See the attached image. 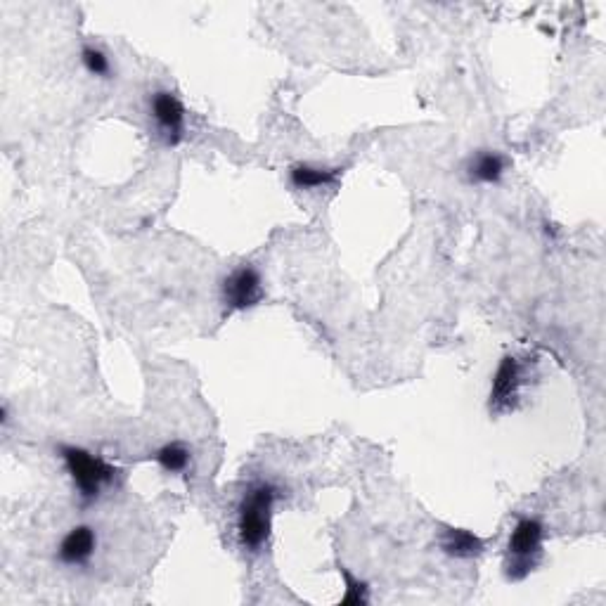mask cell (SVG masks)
Returning <instances> with one entry per match:
<instances>
[{"label":"cell","instance_id":"obj_1","mask_svg":"<svg viewBox=\"0 0 606 606\" xmlns=\"http://www.w3.org/2000/svg\"><path fill=\"white\" fill-rule=\"evenodd\" d=\"M277 500V488L273 483L261 481L254 483L244 495L240 505V517H237V535L240 545L249 552H259L270 538V526H273V507Z\"/></svg>","mask_w":606,"mask_h":606},{"label":"cell","instance_id":"obj_2","mask_svg":"<svg viewBox=\"0 0 606 606\" xmlns=\"http://www.w3.org/2000/svg\"><path fill=\"white\" fill-rule=\"evenodd\" d=\"M57 453H60L64 467H67L69 476H72L76 488H79V498L83 505H90V502L98 500L102 488L114 483L116 474H119V469L83 448L60 446Z\"/></svg>","mask_w":606,"mask_h":606},{"label":"cell","instance_id":"obj_3","mask_svg":"<svg viewBox=\"0 0 606 606\" xmlns=\"http://www.w3.org/2000/svg\"><path fill=\"white\" fill-rule=\"evenodd\" d=\"M543 540L545 526L535 517H524L517 521L512 535H509V559L505 564V576L512 583H519L531 576V571L538 566L543 557Z\"/></svg>","mask_w":606,"mask_h":606},{"label":"cell","instance_id":"obj_4","mask_svg":"<svg viewBox=\"0 0 606 606\" xmlns=\"http://www.w3.org/2000/svg\"><path fill=\"white\" fill-rule=\"evenodd\" d=\"M263 280L254 266H240L223 280V301L232 311H249L263 301Z\"/></svg>","mask_w":606,"mask_h":606},{"label":"cell","instance_id":"obj_5","mask_svg":"<svg viewBox=\"0 0 606 606\" xmlns=\"http://www.w3.org/2000/svg\"><path fill=\"white\" fill-rule=\"evenodd\" d=\"M150 114L164 145L176 147L185 138V107L169 90H157L150 100Z\"/></svg>","mask_w":606,"mask_h":606},{"label":"cell","instance_id":"obj_6","mask_svg":"<svg viewBox=\"0 0 606 606\" xmlns=\"http://www.w3.org/2000/svg\"><path fill=\"white\" fill-rule=\"evenodd\" d=\"M521 377H524V372H521L517 358L505 356L500 360L491 386V401H488L493 415H502V412L514 410L519 398V389L521 384H524V379Z\"/></svg>","mask_w":606,"mask_h":606},{"label":"cell","instance_id":"obj_7","mask_svg":"<svg viewBox=\"0 0 606 606\" xmlns=\"http://www.w3.org/2000/svg\"><path fill=\"white\" fill-rule=\"evenodd\" d=\"M98 547V535L90 526H74L57 547V559L64 566H83L90 562Z\"/></svg>","mask_w":606,"mask_h":606},{"label":"cell","instance_id":"obj_8","mask_svg":"<svg viewBox=\"0 0 606 606\" xmlns=\"http://www.w3.org/2000/svg\"><path fill=\"white\" fill-rule=\"evenodd\" d=\"M505 166L507 161L502 154L498 152H476L472 159L467 161V180L469 183H476V185H495L500 183L502 173H505Z\"/></svg>","mask_w":606,"mask_h":606},{"label":"cell","instance_id":"obj_9","mask_svg":"<svg viewBox=\"0 0 606 606\" xmlns=\"http://www.w3.org/2000/svg\"><path fill=\"white\" fill-rule=\"evenodd\" d=\"M441 550L455 559H474L483 552V540L467 528H446L441 535Z\"/></svg>","mask_w":606,"mask_h":606},{"label":"cell","instance_id":"obj_10","mask_svg":"<svg viewBox=\"0 0 606 606\" xmlns=\"http://www.w3.org/2000/svg\"><path fill=\"white\" fill-rule=\"evenodd\" d=\"M341 169H318L311 164H296L289 171V180L296 190H318L337 183Z\"/></svg>","mask_w":606,"mask_h":606},{"label":"cell","instance_id":"obj_11","mask_svg":"<svg viewBox=\"0 0 606 606\" xmlns=\"http://www.w3.org/2000/svg\"><path fill=\"white\" fill-rule=\"evenodd\" d=\"M152 460L157 462L166 474H185L190 467L192 453L185 443L171 441V443H166V446H161L157 453L152 455Z\"/></svg>","mask_w":606,"mask_h":606},{"label":"cell","instance_id":"obj_12","mask_svg":"<svg viewBox=\"0 0 606 606\" xmlns=\"http://www.w3.org/2000/svg\"><path fill=\"white\" fill-rule=\"evenodd\" d=\"M81 62L88 74L100 76V79H109V74H112V62H109V57L102 53L100 48H93V45H86V48L81 50Z\"/></svg>","mask_w":606,"mask_h":606},{"label":"cell","instance_id":"obj_13","mask_svg":"<svg viewBox=\"0 0 606 606\" xmlns=\"http://www.w3.org/2000/svg\"><path fill=\"white\" fill-rule=\"evenodd\" d=\"M339 573L344 576V583H346V595L341 597V606H360V604H367V585L360 583V580L356 576H351L344 566L339 564Z\"/></svg>","mask_w":606,"mask_h":606}]
</instances>
